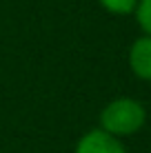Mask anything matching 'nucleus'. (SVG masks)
<instances>
[{"instance_id":"obj_1","label":"nucleus","mask_w":151,"mask_h":153,"mask_svg":"<svg viewBox=\"0 0 151 153\" xmlns=\"http://www.w3.org/2000/svg\"><path fill=\"white\" fill-rule=\"evenodd\" d=\"M147 122V109L136 98L120 96L113 98L100 111V129L113 138H127L138 133Z\"/></svg>"},{"instance_id":"obj_2","label":"nucleus","mask_w":151,"mask_h":153,"mask_svg":"<svg viewBox=\"0 0 151 153\" xmlns=\"http://www.w3.org/2000/svg\"><path fill=\"white\" fill-rule=\"evenodd\" d=\"M74 153H127L122 140L113 138L111 133L98 129H91L76 142V151Z\"/></svg>"},{"instance_id":"obj_3","label":"nucleus","mask_w":151,"mask_h":153,"mask_svg":"<svg viewBox=\"0 0 151 153\" xmlns=\"http://www.w3.org/2000/svg\"><path fill=\"white\" fill-rule=\"evenodd\" d=\"M127 62L136 78L151 82V36L142 33L131 42L127 51Z\"/></svg>"},{"instance_id":"obj_4","label":"nucleus","mask_w":151,"mask_h":153,"mask_svg":"<svg viewBox=\"0 0 151 153\" xmlns=\"http://www.w3.org/2000/svg\"><path fill=\"white\" fill-rule=\"evenodd\" d=\"M98 4L111 16H131L138 7V0H98Z\"/></svg>"},{"instance_id":"obj_5","label":"nucleus","mask_w":151,"mask_h":153,"mask_svg":"<svg viewBox=\"0 0 151 153\" xmlns=\"http://www.w3.org/2000/svg\"><path fill=\"white\" fill-rule=\"evenodd\" d=\"M133 16H136V22L142 29V33L151 36V0H138Z\"/></svg>"}]
</instances>
